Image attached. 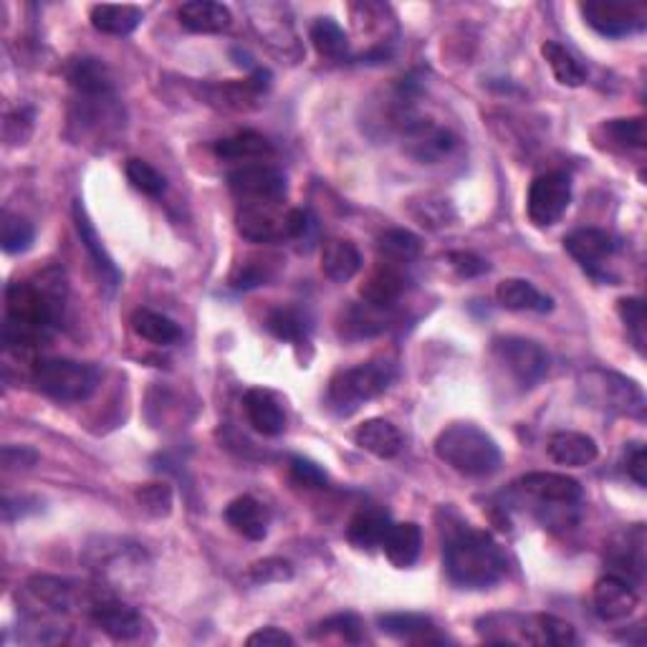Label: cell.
<instances>
[{
    "label": "cell",
    "mask_w": 647,
    "mask_h": 647,
    "mask_svg": "<svg viewBox=\"0 0 647 647\" xmlns=\"http://www.w3.org/2000/svg\"><path fill=\"white\" fill-rule=\"evenodd\" d=\"M377 251L380 259H385V263L400 266V263L420 259V253H423V240L408 228H393L382 233L377 240Z\"/></svg>",
    "instance_id": "obj_37"
},
{
    "label": "cell",
    "mask_w": 647,
    "mask_h": 647,
    "mask_svg": "<svg viewBox=\"0 0 647 647\" xmlns=\"http://www.w3.org/2000/svg\"><path fill=\"white\" fill-rule=\"evenodd\" d=\"M395 377V368L387 360L362 362L357 368L341 370L329 380L326 387V405L339 418L354 415L364 402L380 397Z\"/></svg>",
    "instance_id": "obj_4"
},
{
    "label": "cell",
    "mask_w": 647,
    "mask_h": 647,
    "mask_svg": "<svg viewBox=\"0 0 647 647\" xmlns=\"http://www.w3.org/2000/svg\"><path fill=\"white\" fill-rule=\"evenodd\" d=\"M618 314L625 324L627 337L633 339L637 352H645V329H647V316H645V301L637 299V296H627V299L618 301Z\"/></svg>",
    "instance_id": "obj_45"
},
{
    "label": "cell",
    "mask_w": 647,
    "mask_h": 647,
    "mask_svg": "<svg viewBox=\"0 0 647 647\" xmlns=\"http://www.w3.org/2000/svg\"><path fill=\"white\" fill-rule=\"evenodd\" d=\"M87 561L94 572L99 574V582L107 589H122L142 580L147 567V555L142 547L120 539H101L99 547H89Z\"/></svg>",
    "instance_id": "obj_7"
},
{
    "label": "cell",
    "mask_w": 647,
    "mask_h": 647,
    "mask_svg": "<svg viewBox=\"0 0 647 647\" xmlns=\"http://www.w3.org/2000/svg\"><path fill=\"white\" fill-rule=\"evenodd\" d=\"M354 443L362 450H368V453L382 458V461L395 458L402 450L400 431H397L389 420H382V418L364 420V423L354 431Z\"/></svg>",
    "instance_id": "obj_28"
},
{
    "label": "cell",
    "mask_w": 647,
    "mask_h": 647,
    "mask_svg": "<svg viewBox=\"0 0 647 647\" xmlns=\"http://www.w3.org/2000/svg\"><path fill=\"white\" fill-rule=\"evenodd\" d=\"M177 18H181V26L190 34H223V30L231 28L233 15L223 3H215V0H192V3H185L181 11H177Z\"/></svg>",
    "instance_id": "obj_22"
},
{
    "label": "cell",
    "mask_w": 647,
    "mask_h": 647,
    "mask_svg": "<svg viewBox=\"0 0 647 647\" xmlns=\"http://www.w3.org/2000/svg\"><path fill=\"white\" fill-rule=\"evenodd\" d=\"M443 569L450 584L461 589H488L509 572V559L488 532L461 526L450 532L443 547Z\"/></svg>",
    "instance_id": "obj_2"
},
{
    "label": "cell",
    "mask_w": 647,
    "mask_h": 647,
    "mask_svg": "<svg viewBox=\"0 0 647 647\" xmlns=\"http://www.w3.org/2000/svg\"><path fill=\"white\" fill-rule=\"evenodd\" d=\"M380 630L389 637L408 643H438L440 637L435 635V622L425 614L415 612H389L377 620Z\"/></svg>",
    "instance_id": "obj_31"
},
{
    "label": "cell",
    "mask_w": 647,
    "mask_h": 647,
    "mask_svg": "<svg viewBox=\"0 0 647 647\" xmlns=\"http://www.w3.org/2000/svg\"><path fill=\"white\" fill-rule=\"evenodd\" d=\"M309 38L322 59L341 61L349 57V38L345 28L334 18H316L314 26L309 30Z\"/></svg>",
    "instance_id": "obj_41"
},
{
    "label": "cell",
    "mask_w": 647,
    "mask_h": 647,
    "mask_svg": "<svg viewBox=\"0 0 647 647\" xmlns=\"http://www.w3.org/2000/svg\"><path fill=\"white\" fill-rule=\"evenodd\" d=\"M622 468H625V473L637 483V486L640 488L647 486V478H645L647 456H645L643 443H627L625 456H622Z\"/></svg>",
    "instance_id": "obj_51"
},
{
    "label": "cell",
    "mask_w": 647,
    "mask_h": 647,
    "mask_svg": "<svg viewBox=\"0 0 647 647\" xmlns=\"http://www.w3.org/2000/svg\"><path fill=\"white\" fill-rule=\"evenodd\" d=\"M38 461V453L28 446H5L3 448V465L5 471H26Z\"/></svg>",
    "instance_id": "obj_53"
},
{
    "label": "cell",
    "mask_w": 647,
    "mask_h": 647,
    "mask_svg": "<svg viewBox=\"0 0 647 647\" xmlns=\"http://www.w3.org/2000/svg\"><path fill=\"white\" fill-rule=\"evenodd\" d=\"M584 21L607 38H625L645 28V5L622 0H587L580 5Z\"/></svg>",
    "instance_id": "obj_13"
},
{
    "label": "cell",
    "mask_w": 647,
    "mask_h": 647,
    "mask_svg": "<svg viewBox=\"0 0 647 647\" xmlns=\"http://www.w3.org/2000/svg\"><path fill=\"white\" fill-rule=\"evenodd\" d=\"M231 192L240 206H278L286 198V175L271 165H244L228 173Z\"/></svg>",
    "instance_id": "obj_11"
},
{
    "label": "cell",
    "mask_w": 647,
    "mask_h": 647,
    "mask_svg": "<svg viewBox=\"0 0 647 647\" xmlns=\"http://www.w3.org/2000/svg\"><path fill=\"white\" fill-rule=\"evenodd\" d=\"M405 294V276L402 271L393 266V263H380L372 271L360 288V296L368 307L374 309H389L402 299Z\"/></svg>",
    "instance_id": "obj_23"
},
{
    "label": "cell",
    "mask_w": 647,
    "mask_h": 647,
    "mask_svg": "<svg viewBox=\"0 0 647 647\" xmlns=\"http://www.w3.org/2000/svg\"><path fill=\"white\" fill-rule=\"evenodd\" d=\"M132 329L139 339L150 341L154 347H170L177 345L183 337L181 326H177L173 319H167L165 314H158V311L150 309H137L132 314Z\"/></svg>",
    "instance_id": "obj_33"
},
{
    "label": "cell",
    "mask_w": 647,
    "mask_h": 647,
    "mask_svg": "<svg viewBox=\"0 0 647 647\" xmlns=\"http://www.w3.org/2000/svg\"><path fill=\"white\" fill-rule=\"evenodd\" d=\"M311 228V215L307 213V210H288L286 213V238H296L301 240L303 236H307Z\"/></svg>",
    "instance_id": "obj_55"
},
{
    "label": "cell",
    "mask_w": 647,
    "mask_h": 647,
    "mask_svg": "<svg viewBox=\"0 0 647 647\" xmlns=\"http://www.w3.org/2000/svg\"><path fill=\"white\" fill-rule=\"evenodd\" d=\"M244 408L248 423L253 425L256 433L266 435V438H276V435L284 433L286 415L269 389H248L244 397Z\"/></svg>",
    "instance_id": "obj_24"
},
{
    "label": "cell",
    "mask_w": 647,
    "mask_h": 647,
    "mask_svg": "<svg viewBox=\"0 0 647 647\" xmlns=\"http://www.w3.org/2000/svg\"><path fill=\"white\" fill-rule=\"evenodd\" d=\"M236 228L251 244H276L286 238V215H278L276 206H240Z\"/></svg>",
    "instance_id": "obj_19"
},
{
    "label": "cell",
    "mask_w": 647,
    "mask_h": 647,
    "mask_svg": "<svg viewBox=\"0 0 647 647\" xmlns=\"http://www.w3.org/2000/svg\"><path fill=\"white\" fill-rule=\"evenodd\" d=\"M580 393L589 408L622 418H645V395L635 380L610 370H592L582 374Z\"/></svg>",
    "instance_id": "obj_5"
},
{
    "label": "cell",
    "mask_w": 647,
    "mask_h": 647,
    "mask_svg": "<svg viewBox=\"0 0 647 647\" xmlns=\"http://www.w3.org/2000/svg\"><path fill=\"white\" fill-rule=\"evenodd\" d=\"M291 478L303 488H326L329 486V475L322 465H316L309 458L294 456L291 458Z\"/></svg>",
    "instance_id": "obj_50"
},
{
    "label": "cell",
    "mask_w": 647,
    "mask_h": 647,
    "mask_svg": "<svg viewBox=\"0 0 647 647\" xmlns=\"http://www.w3.org/2000/svg\"><path fill=\"white\" fill-rule=\"evenodd\" d=\"M592 605H595V614L602 622H622L637 610L640 597H637L633 582L622 580L618 574H607L595 584Z\"/></svg>",
    "instance_id": "obj_15"
},
{
    "label": "cell",
    "mask_w": 647,
    "mask_h": 647,
    "mask_svg": "<svg viewBox=\"0 0 647 647\" xmlns=\"http://www.w3.org/2000/svg\"><path fill=\"white\" fill-rule=\"evenodd\" d=\"M281 269V259L271 253H259V256H248L233 269L231 274V286L236 291H251V288L266 286L271 278L278 274Z\"/></svg>",
    "instance_id": "obj_36"
},
{
    "label": "cell",
    "mask_w": 647,
    "mask_h": 647,
    "mask_svg": "<svg viewBox=\"0 0 647 647\" xmlns=\"http://www.w3.org/2000/svg\"><path fill=\"white\" fill-rule=\"evenodd\" d=\"M564 248L572 259L580 263L584 271H589L592 276L605 278L602 266L610 256L618 251V244L607 231L599 228H580L569 233L564 238Z\"/></svg>",
    "instance_id": "obj_16"
},
{
    "label": "cell",
    "mask_w": 647,
    "mask_h": 647,
    "mask_svg": "<svg viewBox=\"0 0 647 647\" xmlns=\"http://www.w3.org/2000/svg\"><path fill=\"white\" fill-rule=\"evenodd\" d=\"M225 521L248 542H263L269 534V511L253 496H240L225 506Z\"/></svg>",
    "instance_id": "obj_21"
},
{
    "label": "cell",
    "mask_w": 647,
    "mask_h": 647,
    "mask_svg": "<svg viewBox=\"0 0 647 647\" xmlns=\"http://www.w3.org/2000/svg\"><path fill=\"white\" fill-rule=\"evenodd\" d=\"M91 26L107 36H129L142 23V11L137 5H94L89 11Z\"/></svg>",
    "instance_id": "obj_32"
},
{
    "label": "cell",
    "mask_w": 647,
    "mask_h": 647,
    "mask_svg": "<svg viewBox=\"0 0 647 647\" xmlns=\"http://www.w3.org/2000/svg\"><path fill=\"white\" fill-rule=\"evenodd\" d=\"M215 158L240 162V160H263L274 154V145L259 132H238V135L217 139L213 147Z\"/></svg>",
    "instance_id": "obj_34"
},
{
    "label": "cell",
    "mask_w": 647,
    "mask_h": 647,
    "mask_svg": "<svg viewBox=\"0 0 647 647\" xmlns=\"http://www.w3.org/2000/svg\"><path fill=\"white\" fill-rule=\"evenodd\" d=\"M496 301L509 311H534V314H549L555 309V301L526 278H503L496 286Z\"/></svg>",
    "instance_id": "obj_25"
},
{
    "label": "cell",
    "mask_w": 647,
    "mask_h": 647,
    "mask_svg": "<svg viewBox=\"0 0 647 647\" xmlns=\"http://www.w3.org/2000/svg\"><path fill=\"white\" fill-rule=\"evenodd\" d=\"M494 354L513 380L524 389H532L549 374V354L539 341L526 337H496Z\"/></svg>",
    "instance_id": "obj_9"
},
{
    "label": "cell",
    "mask_w": 647,
    "mask_h": 647,
    "mask_svg": "<svg viewBox=\"0 0 647 647\" xmlns=\"http://www.w3.org/2000/svg\"><path fill=\"white\" fill-rule=\"evenodd\" d=\"M402 142L405 152L412 160L423 162V165H435L456 150L458 137L448 127L431 120H408L402 124Z\"/></svg>",
    "instance_id": "obj_14"
},
{
    "label": "cell",
    "mask_w": 647,
    "mask_h": 647,
    "mask_svg": "<svg viewBox=\"0 0 647 647\" xmlns=\"http://www.w3.org/2000/svg\"><path fill=\"white\" fill-rule=\"evenodd\" d=\"M435 456L465 478H488L503 463L501 448L473 423H453L435 438Z\"/></svg>",
    "instance_id": "obj_3"
},
{
    "label": "cell",
    "mask_w": 647,
    "mask_h": 647,
    "mask_svg": "<svg viewBox=\"0 0 647 647\" xmlns=\"http://www.w3.org/2000/svg\"><path fill=\"white\" fill-rule=\"evenodd\" d=\"M382 549H385L387 559L393 561V567L408 569L415 564L420 557V549H423V532H420V526L412 524V521L393 524L385 536V542H382Z\"/></svg>",
    "instance_id": "obj_30"
},
{
    "label": "cell",
    "mask_w": 647,
    "mask_h": 647,
    "mask_svg": "<svg viewBox=\"0 0 647 647\" xmlns=\"http://www.w3.org/2000/svg\"><path fill=\"white\" fill-rule=\"evenodd\" d=\"M517 486L524 490V494L539 498L542 503H557V506H564V509H574L584 496L582 483L564 473H547V471L526 473L524 478H519Z\"/></svg>",
    "instance_id": "obj_17"
},
{
    "label": "cell",
    "mask_w": 647,
    "mask_h": 647,
    "mask_svg": "<svg viewBox=\"0 0 647 647\" xmlns=\"http://www.w3.org/2000/svg\"><path fill=\"white\" fill-rule=\"evenodd\" d=\"M34 225L26 217L3 213V223H0V246L5 253H23L34 246Z\"/></svg>",
    "instance_id": "obj_44"
},
{
    "label": "cell",
    "mask_w": 647,
    "mask_h": 647,
    "mask_svg": "<svg viewBox=\"0 0 647 647\" xmlns=\"http://www.w3.org/2000/svg\"><path fill=\"white\" fill-rule=\"evenodd\" d=\"M246 645H251V647H291L294 637L284 633V630L271 625V627H261L259 633L248 635Z\"/></svg>",
    "instance_id": "obj_54"
},
{
    "label": "cell",
    "mask_w": 647,
    "mask_h": 647,
    "mask_svg": "<svg viewBox=\"0 0 647 647\" xmlns=\"http://www.w3.org/2000/svg\"><path fill=\"white\" fill-rule=\"evenodd\" d=\"M34 382L46 397L57 402L89 400L99 385V370L89 362L51 357L41 360L34 370Z\"/></svg>",
    "instance_id": "obj_6"
},
{
    "label": "cell",
    "mask_w": 647,
    "mask_h": 647,
    "mask_svg": "<svg viewBox=\"0 0 647 647\" xmlns=\"http://www.w3.org/2000/svg\"><path fill=\"white\" fill-rule=\"evenodd\" d=\"M41 274V284H8L3 341L8 349H30L49 337L64 307V281L59 271Z\"/></svg>",
    "instance_id": "obj_1"
},
{
    "label": "cell",
    "mask_w": 647,
    "mask_h": 647,
    "mask_svg": "<svg viewBox=\"0 0 647 647\" xmlns=\"http://www.w3.org/2000/svg\"><path fill=\"white\" fill-rule=\"evenodd\" d=\"M448 261H450V266L456 269V274L461 276V278H475V276H483V274H488V269H490L486 261L478 259V256H473V253H463V251L450 253V256H448Z\"/></svg>",
    "instance_id": "obj_52"
},
{
    "label": "cell",
    "mask_w": 647,
    "mask_h": 647,
    "mask_svg": "<svg viewBox=\"0 0 647 647\" xmlns=\"http://www.w3.org/2000/svg\"><path fill=\"white\" fill-rule=\"evenodd\" d=\"M549 456L551 461L559 465H569V468H584L589 463L597 461L599 448L595 438L584 433H555L549 440Z\"/></svg>",
    "instance_id": "obj_29"
},
{
    "label": "cell",
    "mask_w": 647,
    "mask_h": 647,
    "mask_svg": "<svg viewBox=\"0 0 647 647\" xmlns=\"http://www.w3.org/2000/svg\"><path fill=\"white\" fill-rule=\"evenodd\" d=\"M597 135H605V142L610 150H645L647 132L643 116H630V120H610L597 129Z\"/></svg>",
    "instance_id": "obj_40"
},
{
    "label": "cell",
    "mask_w": 647,
    "mask_h": 647,
    "mask_svg": "<svg viewBox=\"0 0 647 647\" xmlns=\"http://www.w3.org/2000/svg\"><path fill=\"white\" fill-rule=\"evenodd\" d=\"M576 633L567 620H559L555 614H532V645H574Z\"/></svg>",
    "instance_id": "obj_43"
},
{
    "label": "cell",
    "mask_w": 647,
    "mask_h": 647,
    "mask_svg": "<svg viewBox=\"0 0 647 647\" xmlns=\"http://www.w3.org/2000/svg\"><path fill=\"white\" fill-rule=\"evenodd\" d=\"M251 28L271 51L284 59H301V43L296 36L291 11L281 3H248L246 5Z\"/></svg>",
    "instance_id": "obj_10"
},
{
    "label": "cell",
    "mask_w": 647,
    "mask_h": 647,
    "mask_svg": "<svg viewBox=\"0 0 647 647\" xmlns=\"http://www.w3.org/2000/svg\"><path fill=\"white\" fill-rule=\"evenodd\" d=\"M137 503L154 519L167 517L173 511V488L167 483H147L137 490Z\"/></svg>",
    "instance_id": "obj_47"
},
{
    "label": "cell",
    "mask_w": 647,
    "mask_h": 647,
    "mask_svg": "<svg viewBox=\"0 0 647 647\" xmlns=\"http://www.w3.org/2000/svg\"><path fill=\"white\" fill-rule=\"evenodd\" d=\"M66 82L82 97H112V74L99 59L79 57L66 64Z\"/></svg>",
    "instance_id": "obj_26"
},
{
    "label": "cell",
    "mask_w": 647,
    "mask_h": 647,
    "mask_svg": "<svg viewBox=\"0 0 647 647\" xmlns=\"http://www.w3.org/2000/svg\"><path fill=\"white\" fill-rule=\"evenodd\" d=\"M410 213L427 231L448 228V225H453L458 217L453 202H450L448 198H443V195H435V192H425V195H420L418 200H412Z\"/></svg>",
    "instance_id": "obj_39"
},
{
    "label": "cell",
    "mask_w": 647,
    "mask_h": 647,
    "mask_svg": "<svg viewBox=\"0 0 647 647\" xmlns=\"http://www.w3.org/2000/svg\"><path fill=\"white\" fill-rule=\"evenodd\" d=\"M266 329L274 334L281 341H291V345H301L309 339V324L296 309L276 307L266 314Z\"/></svg>",
    "instance_id": "obj_42"
},
{
    "label": "cell",
    "mask_w": 647,
    "mask_h": 647,
    "mask_svg": "<svg viewBox=\"0 0 647 647\" xmlns=\"http://www.w3.org/2000/svg\"><path fill=\"white\" fill-rule=\"evenodd\" d=\"M572 202V181L567 173L539 175L528 187L526 213L536 228H549L561 221Z\"/></svg>",
    "instance_id": "obj_12"
},
{
    "label": "cell",
    "mask_w": 647,
    "mask_h": 647,
    "mask_svg": "<svg viewBox=\"0 0 647 647\" xmlns=\"http://www.w3.org/2000/svg\"><path fill=\"white\" fill-rule=\"evenodd\" d=\"M87 612L94 625L116 643L145 640V633L150 630V622L142 618V612L124 605L122 599L107 587L91 589Z\"/></svg>",
    "instance_id": "obj_8"
},
{
    "label": "cell",
    "mask_w": 647,
    "mask_h": 647,
    "mask_svg": "<svg viewBox=\"0 0 647 647\" xmlns=\"http://www.w3.org/2000/svg\"><path fill=\"white\" fill-rule=\"evenodd\" d=\"M322 635H339L345 643H360L362 640V620L357 614H334L319 625Z\"/></svg>",
    "instance_id": "obj_49"
},
{
    "label": "cell",
    "mask_w": 647,
    "mask_h": 647,
    "mask_svg": "<svg viewBox=\"0 0 647 647\" xmlns=\"http://www.w3.org/2000/svg\"><path fill=\"white\" fill-rule=\"evenodd\" d=\"M124 173H127V181L132 183L135 190H139L142 195H150V198H160L162 192H165V177H162L158 170H154L150 162L145 160H127V167H124Z\"/></svg>",
    "instance_id": "obj_46"
},
{
    "label": "cell",
    "mask_w": 647,
    "mask_h": 647,
    "mask_svg": "<svg viewBox=\"0 0 647 647\" xmlns=\"http://www.w3.org/2000/svg\"><path fill=\"white\" fill-rule=\"evenodd\" d=\"M393 526V521L385 511H362L349 521L347 528V539L352 547L372 551V549H382V542Z\"/></svg>",
    "instance_id": "obj_35"
},
{
    "label": "cell",
    "mask_w": 647,
    "mask_h": 647,
    "mask_svg": "<svg viewBox=\"0 0 647 647\" xmlns=\"http://www.w3.org/2000/svg\"><path fill=\"white\" fill-rule=\"evenodd\" d=\"M542 57L547 59V64L551 69V74L557 76V82L561 87L576 89L587 82V69H584L576 57L564 46L557 41H547L542 46Z\"/></svg>",
    "instance_id": "obj_38"
},
{
    "label": "cell",
    "mask_w": 647,
    "mask_h": 647,
    "mask_svg": "<svg viewBox=\"0 0 647 647\" xmlns=\"http://www.w3.org/2000/svg\"><path fill=\"white\" fill-rule=\"evenodd\" d=\"M74 221H76V231H79V238H82V246L87 248V253L91 256L94 266H97L99 276H101V284H104L109 291H114L116 286H120L122 274L120 269H116V263L112 261V256L107 253L104 244H101L97 228H94L91 217L87 215V210L79 200L74 202Z\"/></svg>",
    "instance_id": "obj_20"
},
{
    "label": "cell",
    "mask_w": 647,
    "mask_h": 647,
    "mask_svg": "<svg viewBox=\"0 0 647 647\" xmlns=\"http://www.w3.org/2000/svg\"><path fill=\"white\" fill-rule=\"evenodd\" d=\"M322 271L334 284H347L362 271V253L352 240L332 238L322 248Z\"/></svg>",
    "instance_id": "obj_27"
},
{
    "label": "cell",
    "mask_w": 647,
    "mask_h": 647,
    "mask_svg": "<svg viewBox=\"0 0 647 647\" xmlns=\"http://www.w3.org/2000/svg\"><path fill=\"white\" fill-rule=\"evenodd\" d=\"M248 582L253 584H276V582H288L294 576V567L284 559H261L251 564L248 569Z\"/></svg>",
    "instance_id": "obj_48"
},
{
    "label": "cell",
    "mask_w": 647,
    "mask_h": 647,
    "mask_svg": "<svg viewBox=\"0 0 647 647\" xmlns=\"http://www.w3.org/2000/svg\"><path fill=\"white\" fill-rule=\"evenodd\" d=\"M607 561L618 569L612 574L627 582H640L645 569V526H627L625 532L614 536L610 549H607Z\"/></svg>",
    "instance_id": "obj_18"
}]
</instances>
